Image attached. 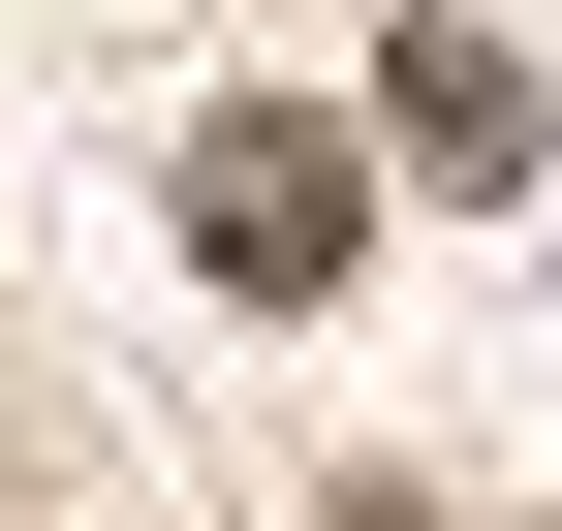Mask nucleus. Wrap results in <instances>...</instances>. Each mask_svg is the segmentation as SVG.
<instances>
[{
  "label": "nucleus",
  "mask_w": 562,
  "mask_h": 531,
  "mask_svg": "<svg viewBox=\"0 0 562 531\" xmlns=\"http://www.w3.org/2000/svg\"><path fill=\"white\" fill-rule=\"evenodd\" d=\"M375 125H406L438 188H531V32H469V0H438V32L375 63Z\"/></svg>",
  "instance_id": "f03ea898"
},
{
  "label": "nucleus",
  "mask_w": 562,
  "mask_h": 531,
  "mask_svg": "<svg viewBox=\"0 0 562 531\" xmlns=\"http://www.w3.org/2000/svg\"><path fill=\"white\" fill-rule=\"evenodd\" d=\"M344 219H375V188H344V125H313V94L188 125V250H220V282H344Z\"/></svg>",
  "instance_id": "f257e3e1"
}]
</instances>
